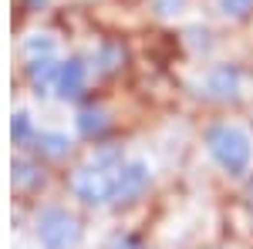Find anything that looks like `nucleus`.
<instances>
[{"label":"nucleus","mask_w":253,"mask_h":249,"mask_svg":"<svg viewBox=\"0 0 253 249\" xmlns=\"http://www.w3.org/2000/svg\"><path fill=\"white\" fill-rule=\"evenodd\" d=\"M81 132H101V128H105V111H88V115H81Z\"/></svg>","instance_id":"nucleus-8"},{"label":"nucleus","mask_w":253,"mask_h":249,"mask_svg":"<svg viewBox=\"0 0 253 249\" xmlns=\"http://www.w3.org/2000/svg\"><path fill=\"white\" fill-rule=\"evenodd\" d=\"M206 148L216 158V165L230 175H243L253 162V142L247 128L240 125H216L206 135Z\"/></svg>","instance_id":"nucleus-1"},{"label":"nucleus","mask_w":253,"mask_h":249,"mask_svg":"<svg viewBox=\"0 0 253 249\" xmlns=\"http://www.w3.org/2000/svg\"><path fill=\"white\" fill-rule=\"evenodd\" d=\"M219 10H223L226 17L240 20V17H247V14L253 10V0H219Z\"/></svg>","instance_id":"nucleus-7"},{"label":"nucleus","mask_w":253,"mask_h":249,"mask_svg":"<svg viewBox=\"0 0 253 249\" xmlns=\"http://www.w3.org/2000/svg\"><path fill=\"white\" fill-rule=\"evenodd\" d=\"M58 95L61 98H75L84 88V64L81 61H68L64 68H58Z\"/></svg>","instance_id":"nucleus-5"},{"label":"nucleus","mask_w":253,"mask_h":249,"mask_svg":"<svg viewBox=\"0 0 253 249\" xmlns=\"http://www.w3.org/2000/svg\"><path fill=\"white\" fill-rule=\"evenodd\" d=\"M210 88H213L219 98H233L236 88H240V74L230 71V68H219V71L213 74V81H210Z\"/></svg>","instance_id":"nucleus-6"},{"label":"nucleus","mask_w":253,"mask_h":249,"mask_svg":"<svg viewBox=\"0 0 253 249\" xmlns=\"http://www.w3.org/2000/svg\"><path fill=\"white\" fill-rule=\"evenodd\" d=\"M38 239L44 249H68L78 239V226L64 209H47L38 219Z\"/></svg>","instance_id":"nucleus-3"},{"label":"nucleus","mask_w":253,"mask_h":249,"mask_svg":"<svg viewBox=\"0 0 253 249\" xmlns=\"http://www.w3.org/2000/svg\"><path fill=\"white\" fill-rule=\"evenodd\" d=\"M156 7H159V10H162V14H172L169 7H175V10H179V7H182V0H159Z\"/></svg>","instance_id":"nucleus-9"},{"label":"nucleus","mask_w":253,"mask_h":249,"mask_svg":"<svg viewBox=\"0 0 253 249\" xmlns=\"http://www.w3.org/2000/svg\"><path fill=\"white\" fill-rule=\"evenodd\" d=\"M115 172L118 169H108V165H88L75 175V195L81 202H112L115 199Z\"/></svg>","instance_id":"nucleus-2"},{"label":"nucleus","mask_w":253,"mask_h":249,"mask_svg":"<svg viewBox=\"0 0 253 249\" xmlns=\"http://www.w3.org/2000/svg\"><path fill=\"white\" fill-rule=\"evenodd\" d=\"M149 165L145 162H128V165H118L115 172V202H132L142 195V189L149 185Z\"/></svg>","instance_id":"nucleus-4"}]
</instances>
